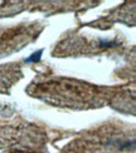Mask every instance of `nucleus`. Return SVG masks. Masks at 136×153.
I'll list each match as a JSON object with an SVG mask.
<instances>
[{"instance_id": "obj_1", "label": "nucleus", "mask_w": 136, "mask_h": 153, "mask_svg": "<svg viewBox=\"0 0 136 153\" xmlns=\"http://www.w3.org/2000/svg\"><path fill=\"white\" fill-rule=\"evenodd\" d=\"M42 53H43V50H39V52L34 53L33 55L29 56V58L27 59V62L29 63V62H37V60H39V59H41V55H42Z\"/></svg>"}]
</instances>
